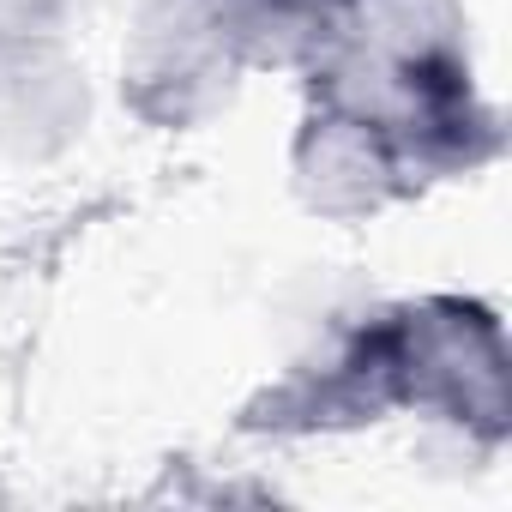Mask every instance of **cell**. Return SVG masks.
Listing matches in <instances>:
<instances>
[{"label": "cell", "instance_id": "9", "mask_svg": "<svg viewBox=\"0 0 512 512\" xmlns=\"http://www.w3.org/2000/svg\"><path fill=\"white\" fill-rule=\"evenodd\" d=\"M133 7H139V0H133Z\"/></svg>", "mask_w": 512, "mask_h": 512}, {"label": "cell", "instance_id": "2", "mask_svg": "<svg viewBox=\"0 0 512 512\" xmlns=\"http://www.w3.org/2000/svg\"><path fill=\"white\" fill-rule=\"evenodd\" d=\"M404 410L458 446L494 458L512 440V350L506 326L476 296L386 302Z\"/></svg>", "mask_w": 512, "mask_h": 512}, {"label": "cell", "instance_id": "7", "mask_svg": "<svg viewBox=\"0 0 512 512\" xmlns=\"http://www.w3.org/2000/svg\"><path fill=\"white\" fill-rule=\"evenodd\" d=\"M338 31L422 73H476L464 0H350Z\"/></svg>", "mask_w": 512, "mask_h": 512}, {"label": "cell", "instance_id": "4", "mask_svg": "<svg viewBox=\"0 0 512 512\" xmlns=\"http://www.w3.org/2000/svg\"><path fill=\"white\" fill-rule=\"evenodd\" d=\"M241 79L247 67L235 61L211 0H139L133 7V37L121 49V103L145 127H211L235 103Z\"/></svg>", "mask_w": 512, "mask_h": 512}, {"label": "cell", "instance_id": "5", "mask_svg": "<svg viewBox=\"0 0 512 512\" xmlns=\"http://www.w3.org/2000/svg\"><path fill=\"white\" fill-rule=\"evenodd\" d=\"M290 187L326 223H368V217L428 193L422 175L410 169V157L386 133H374L350 115L314 109V103L290 145Z\"/></svg>", "mask_w": 512, "mask_h": 512}, {"label": "cell", "instance_id": "3", "mask_svg": "<svg viewBox=\"0 0 512 512\" xmlns=\"http://www.w3.org/2000/svg\"><path fill=\"white\" fill-rule=\"evenodd\" d=\"M404 416L398 356L386 302L332 314V326L272 380L241 404V434L260 440H326V434H362Z\"/></svg>", "mask_w": 512, "mask_h": 512}, {"label": "cell", "instance_id": "1", "mask_svg": "<svg viewBox=\"0 0 512 512\" xmlns=\"http://www.w3.org/2000/svg\"><path fill=\"white\" fill-rule=\"evenodd\" d=\"M302 85L314 109H332L386 133L410 157L422 187L476 175L506 151L500 109L482 97L476 73H422L332 31V43L302 67Z\"/></svg>", "mask_w": 512, "mask_h": 512}, {"label": "cell", "instance_id": "8", "mask_svg": "<svg viewBox=\"0 0 512 512\" xmlns=\"http://www.w3.org/2000/svg\"><path fill=\"white\" fill-rule=\"evenodd\" d=\"M79 7H85V0H0V49L73 37Z\"/></svg>", "mask_w": 512, "mask_h": 512}, {"label": "cell", "instance_id": "6", "mask_svg": "<svg viewBox=\"0 0 512 512\" xmlns=\"http://www.w3.org/2000/svg\"><path fill=\"white\" fill-rule=\"evenodd\" d=\"M91 127V73L73 43H13L0 49V157L55 163Z\"/></svg>", "mask_w": 512, "mask_h": 512}]
</instances>
